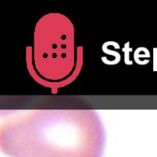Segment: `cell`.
<instances>
[{
    "label": "cell",
    "mask_w": 157,
    "mask_h": 157,
    "mask_svg": "<svg viewBox=\"0 0 157 157\" xmlns=\"http://www.w3.org/2000/svg\"><path fill=\"white\" fill-rule=\"evenodd\" d=\"M52 18V25H49L46 16L42 18L44 24L41 21V24L36 26L31 52V67L38 79L56 84L73 77L78 65L75 60L79 57L75 55L71 24L65 19L63 25L58 23L55 25V18Z\"/></svg>",
    "instance_id": "6da1fadb"
}]
</instances>
